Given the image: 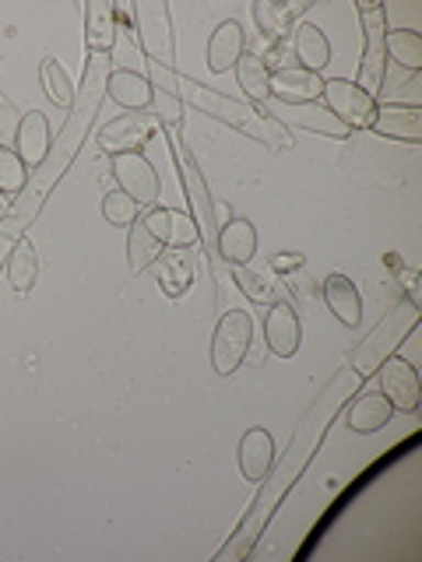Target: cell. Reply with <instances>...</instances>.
<instances>
[{
	"mask_svg": "<svg viewBox=\"0 0 422 562\" xmlns=\"http://www.w3.org/2000/svg\"><path fill=\"white\" fill-rule=\"evenodd\" d=\"M359 391H363V376L356 373V369H338V376H334L324 386V394L313 401V408L307 412V418L299 422V429L292 436L289 450L281 453V461L271 464V471L264 474V482H260V492H257V499L251 506V514L240 520L233 541L219 549V555H215L219 562H236V559L251 555L257 538L264 535V527H268V520L275 517V509L292 492V485L303 479V471L313 461V453L321 450L324 436L331 429V422L338 418V412L352 401V394H359Z\"/></svg>",
	"mask_w": 422,
	"mask_h": 562,
	"instance_id": "obj_1",
	"label": "cell"
},
{
	"mask_svg": "<svg viewBox=\"0 0 422 562\" xmlns=\"http://www.w3.org/2000/svg\"><path fill=\"white\" fill-rule=\"evenodd\" d=\"M110 75H113L110 57H106V53H92V60L85 64V78H81V88L75 95V105H70V116L64 123V131L57 134V145H53L49 155L35 166V172L29 176V183L22 190V198H18L8 207V215L0 218V236H4L8 243H18L25 236V228L43 211L49 190L64 180V172L70 169V162H75L78 148L85 145L88 127H92L96 116H99V105L106 99V81H110Z\"/></svg>",
	"mask_w": 422,
	"mask_h": 562,
	"instance_id": "obj_2",
	"label": "cell"
},
{
	"mask_svg": "<svg viewBox=\"0 0 422 562\" xmlns=\"http://www.w3.org/2000/svg\"><path fill=\"white\" fill-rule=\"evenodd\" d=\"M176 99L193 105L198 113H208L211 120H222L229 123L233 131L246 134V137H254L260 140V145H268V148H292V137L289 131L281 127V123H275L264 110H254L251 102H240V99H229L222 92H215V88H208L201 81H190L180 75V81H176Z\"/></svg>",
	"mask_w": 422,
	"mask_h": 562,
	"instance_id": "obj_3",
	"label": "cell"
},
{
	"mask_svg": "<svg viewBox=\"0 0 422 562\" xmlns=\"http://www.w3.org/2000/svg\"><path fill=\"white\" fill-rule=\"evenodd\" d=\"M419 327V306L415 303H398L384 321L369 330V338L348 356V369H356L359 376H369L374 369H380L387 359L395 356L398 345L409 338V334Z\"/></svg>",
	"mask_w": 422,
	"mask_h": 562,
	"instance_id": "obj_4",
	"label": "cell"
},
{
	"mask_svg": "<svg viewBox=\"0 0 422 562\" xmlns=\"http://www.w3.org/2000/svg\"><path fill=\"white\" fill-rule=\"evenodd\" d=\"M173 145V155H176V166H180V180H184V190H187V201H190V211H193V225H198V233L204 239V246L211 250V263H215V274L222 278V260L215 254V233H219V222H215V201H211L208 193V183L193 162V155L187 151L184 137H169Z\"/></svg>",
	"mask_w": 422,
	"mask_h": 562,
	"instance_id": "obj_5",
	"label": "cell"
},
{
	"mask_svg": "<svg viewBox=\"0 0 422 562\" xmlns=\"http://www.w3.org/2000/svg\"><path fill=\"white\" fill-rule=\"evenodd\" d=\"M116 18L134 32V40L145 46L148 60L173 67V18L163 0H141L134 8H116Z\"/></svg>",
	"mask_w": 422,
	"mask_h": 562,
	"instance_id": "obj_6",
	"label": "cell"
},
{
	"mask_svg": "<svg viewBox=\"0 0 422 562\" xmlns=\"http://www.w3.org/2000/svg\"><path fill=\"white\" fill-rule=\"evenodd\" d=\"M251 341H254L251 313H243V310L225 313L215 327V338H211V366H215V373L219 376L236 373L246 359V351H251Z\"/></svg>",
	"mask_w": 422,
	"mask_h": 562,
	"instance_id": "obj_7",
	"label": "cell"
},
{
	"mask_svg": "<svg viewBox=\"0 0 422 562\" xmlns=\"http://www.w3.org/2000/svg\"><path fill=\"white\" fill-rule=\"evenodd\" d=\"M359 14H363V64H359V88L374 95L384 85V67H387V53H384V4L380 0H359Z\"/></svg>",
	"mask_w": 422,
	"mask_h": 562,
	"instance_id": "obj_8",
	"label": "cell"
},
{
	"mask_svg": "<svg viewBox=\"0 0 422 562\" xmlns=\"http://www.w3.org/2000/svg\"><path fill=\"white\" fill-rule=\"evenodd\" d=\"M321 95L327 99V110L338 116L348 131H366L377 116V95L363 92L356 81L331 78V81H324Z\"/></svg>",
	"mask_w": 422,
	"mask_h": 562,
	"instance_id": "obj_9",
	"label": "cell"
},
{
	"mask_svg": "<svg viewBox=\"0 0 422 562\" xmlns=\"http://www.w3.org/2000/svg\"><path fill=\"white\" fill-rule=\"evenodd\" d=\"M268 113L275 123H281V127H303V131H313V134H324V137H338L345 140L348 137V127L334 116L327 105H316V102H278L271 99L268 102Z\"/></svg>",
	"mask_w": 422,
	"mask_h": 562,
	"instance_id": "obj_10",
	"label": "cell"
},
{
	"mask_svg": "<svg viewBox=\"0 0 422 562\" xmlns=\"http://www.w3.org/2000/svg\"><path fill=\"white\" fill-rule=\"evenodd\" d=\"M158 131V120L152 113H127L116 116L113 123H106L99 131V148L106 155H134L148 145Z\"/></svg>",
	"mask_w": 422,
	"mask_h": 562,
	"instance_id": "obj_11",
	"label": "cell"
},
{
	"mask_svg": "<svg viewBox=\"0 0 422 562\" xmlns=\"http://www.w3.org/2000/svg\"><path fill=\"white\" fill-rule=\"evenodd\" d=\"M380 394L391 401V408L398 412H415L419 397H422V383L412 362H404L398 356H391L380 366Z\"/></svg>",
	"mask_w": 422,
	"mask_h": 562,
	"instance_id": "obj_12",
	"label": "cell"
},
{
	"mask_svg": "<svg viewBox=\"0 0 422 562\" xmlns=\"http://www.w3.org/2000/svg\"><path fill=\"white\" fill-rule=\"evenodd\" d=\"M113 172H116L120 190L127 193V198H134L137 204H155L158 201V190H163V183H158V172L152 169V162L141 151L116 155Z\"/></svg>",
	"mask_w": 422,
	"mask_h": 562,
	"instance_id": "obj_13",
	"label": "cell"
},
{
	"mask_svg": "<svg viewBox=\"0 0 422 562\" xmlns=\"http://www.w3.org/2000/svg\"><path fill=\"white\" fill-rule=\"evenodd\" d=\"M141 222H145L148 233L163 246H169V250H187V246H193L201 239L193 218L184 215V211H173V207H155L152 215H145Z\"/></svg>",
	"mask_w": 422,
	"mask_h": 562,
	"instance_id": "obj_14",
	"label": "cell"
},
{
	"mask_svg": "<svg viewBox=\"0 0 422 562\" xmlns=\"http://www.w3.org/2000/svg\"><path fill=\"white\" fill-rule=\"evenodd\" d=\"M264 338H268V348L278 359H292L299 351V341H303V327H299V316L289 303H275L264 316Z\"/></svg>",
	"mask_w": 422,
	"mask_h": 562,
	"instance_id": "obj_15",
	"label": "cell"
},
{
	"mask_svg": "<svg viewBox=\"0 0 422 562\" xmlns=\"http://www.w3.org/2000/svg\"><path fill=\"white\" fill-rule=\"evenodd\" d=\"M215 254L219 260L225 263H251L257 257V228L254 222H246V218H229L219 225V233H215Z\"/></svg>",
	"mask_w": 422,
	"mask_h": 562,
	"instance_id": "obj_16",
	"label": "cell"
},
{
	"mask_svg": "<svg viewBox=\"0 0 422 562\" xmlns=\"http://www.w3.org/2000/svg\"><path fill=\"white\" fill-rule=\"evenodd\" d=\"M369 127H374L380 137H395V140L419 145V140H422V113H419V105L387 102V105H377V116H374Z\"/></svg>",
	"mask_w": 422,
	"mask_h": 562,
	"instance_id": "obj_17",
	"label": "cell"
},
{
	"mask_svg": "<svg viewBox=\"0 0 422 562\" xmlns=\"http://www.w3.org/2000/svg\"><path fill=\"white\" fill-rule=\"evenodd\" d=\"M324 92V78L303 67H275L271 70V95L278 102H316Z\"/></svg>",
	"mask_w": 422,
	"mask_h": 562,
	"instance_id": "obj_18",
	"label": "cell"
},
{
	"mask_svg": "<svg viewBox=\"0 0 422 562\" xmlns=\"http://www.w3.org/2000/svg\"><path fill=\"white\" fill-rule=\"evenodd\" d=\"M324 303H327V310L338 316L345 327H359L363 324V295H359L356 281H352L348 274H342V271L327 274V281H324Z\"/></svg>",
	"mask_w": 422,
	"mask_h": 562,
	"instance_id": "obj_19",
	"label": "cell"
},
{
	"mask_svg": "<svg viewBox=\"0 0 422 562\" xmlns=\"http://www.w3.org/2000/svg\"><path fill=\"white\" fill-rule=\"evenodd\" d=\"M275 464V439L268 429H246L240 439V471L246 482H264Z\"/></svg>",
	"mask_w": 422,
	"mask_h": 562,
	"instance_id": "obj_20",
	"label": "cell"
},
{
	"mask_svg": "<svg viewBox=\"0 0 422 562\" xmlns=\"http://www.w3.org/2000/svg\"><path fill=\"white\" fill-rule=\"evenodd\" d=\"M246 53V35L240 29V22H222L208 40V67L215 75H225L240 64V57Z\"/></svg>",
	"mask_w": 422,
	"mask_h": 562,
	"instance_id": "obj_21",
	"label": "cell"
},
{
	"mask_svg": "<svg viewBox=\"0 0 422 562\" xmlns=\"http://www.w3.org/2000/svg\"><path fill=\"white\" fill-rule=\"evenodd\" d=\"M116 4H106V0H88L85 4V40L92 53H110L116 43Z\"/></svg>",
	"mask_w": 422,
	"mask_h": 562,
	"instance_id": "obj_22",
	"label": "cell"
},
{
	"mask_svg": "<svg viewBox=\"0 0 422 562\" xmlns=\"http://www.w3.org/2000/svg\"><path fill=\"white\" fill-rule=\"evenodd\" d=\"M292 49L299 57V67L303 70H313V75H321L331 60V43L327 35L316 29L313 22H299L296 32H292Z\"/></svg>",
	"mask_w": 422,
	"mask_h": 562,
	"instance_id": "obj_23",
	"label": "cell"
},
{
	"mask_svg": "<svg viewBox=\"0 0 422 562\" xmlns=\"http://www.w3.org/2000/svg\"><path fill=\"white\" fill-rule=\"evenodd\" d=\"M14 145L18 155H22L25 166H40L43 158L49 155V123L43 113H29L18 123V134H14Z\"/></svg>",
	"mask_w": 422,
	"mask_h": 562,
	"instance_id": "obj_24",
	"label": "cell"
},
{
	"mask_svg": "<svg viewBox=\"0 0 422 562\" xmlns=\"http://www.w3.org/2000/svg\"><path fill=\"white\" fill-rule=\"evenodd\" d=\"M106 95H110L123 110H148L152 105V85L141 78L137 70H113L106 81Z\"/></svg>",
	"mask_w": 422,
	"mask_h": 562,
	"instance_id": "obj_25",
	"label": "cell"
},
{
	"mask_svg": "<svg viewBox=\"0 0 422 562\" xmlns=\"http://www.w3.org/2000/svg\"><path fill=\"white\" fill-rule=\"evenodd\" d=\"M236 281L246 299H254L257 306H275L281 303V292H278V278L271 268H260V263H236Z\"/></svg>",
	"mask_w": 422,
	"mask_h": 562,
	"instance_id": "obj_26",
	"label": "cell"
},
{
	"mask_svg": "<svg viewBox=\"0 0 422 562\" xmlns=\"http://www.w3.org/2000/svg\"><path fill=\"white\" fill-rule=\"evenodd\" d=\"M236 81L254 102H268V95H271V67H268V60H264V53H257V49L243 53L240 64H236Z\"/></svg>",
	"mask_w": 422,
	"mask_h": 562,
	"instance_id": "obj_27",
	"label": "cell"
},
{
	"mask_svg": "<svg viewBox=\"0 0 422 562\" xmlns=\"http://www.w3.org/2000/svg\"><path fill=\"white\" fill-rule=\"evenodd\" d=\"M391 401H387L384 394H363L352 401V408H348V426L356 429V432H377L384 429L387 422H391Z\"/></svg>",
	"mask_w": 422,
	"mask_h": 562,
	"instance_id": "obj_28",
	"label": "cell"
},
{
	"mask_svg": "<svg viewBox=\"0 0 422 562\" xmlns=\"http://www.w3.org/2000/svg\"><path fill=\"white\" fill-rule=\"evenodd\" d=\"M163 260V271H158V285H163V292L169 299H180L187 289H190V281H193V260L187 250H169L158 257Z\"/></svg>",
	"mask_w": 422,
	"mask_h": 562,
	"instance_id": "obj_29",
	"label": "cell"
},
{
	"mask_svg": "<svg viewBox=\"0 0 422 562\" xmlns=\"http://www.w3.org/2000/svg\"><path fill=\"white\" fill-rule=\"evenodd\" d=\"M8 278L14 292H29L35 285V278H40V254H35V246L29 239H18L8 254Z\"/></svg>",
	"mask_w": 422,
	"mask_h": 562,
	"instance_id": "obj_30",
	"label": "cell"
},
{
	"mask_svg": "<svg viewBox=\"0 0 422 562\" xmlns=\"http://www.w3.org/2000/svg\"><path fill=\"white\" fill-rule=\"evenodd\" d=\"M254 22L260 29V35L268 43H286L289 35V22H292V8L286 4H271V0H257L254 4Z\"/></svg>",
	"mask_w": 422,
	"mask_h": 562,
	"instance_id": "obj_31",
	"label": "cell"
},
{
	"mask_svg": "<svg viewBox=\"0 0 422 562\" xmlns=\"http://www.w3.org/2000/svg\"><path fill=\"white\" fill-rule=\"evenodd\" d=\"M384 53H387V60H395L398 67L412 70V75L422 67V40H419V32H412V29L384 35Z\"/></svg>",
	"mask_w": 422,
	"mask_h": 562,
	"instance_id": "obj_32",
	"label": "cell"
},
{
	"mask_svg": "<svg viewBox=\"0 0 422 562\" xmlns=\"http://www.w3.org/2000/svg\"><path fill=\"white\" fill-rule=\"evenodd\" d=\"M166 246L158 243L152 233H148V225L145 222H134L131 225V236H127V260H131V271H145L152 268V263L163 257Z\"/></svg>",
	"mask_w": 422,
	"mask_h": 562,
	"instance_id": "obj_33",
	"label": "cell"
},
{
	"mask_svg": "<svg viewBox=\"0 0 422 562\" xmlns=\"http://www.w3.org/2000/svg\"><path fill=\"white\" fill-rule=\"evenodd\" d=\"M43 85H46V95L57 102V105H75V85H70V78H67V70H64V64H57V60H43Z\"/></svg>",
	"mask_w": 422,
	"mask_h": 562,
	"instance_id": "obj_34",
	"label": "cell"
},
{
	"mask_svg": "<svg viewBox=\"0 0 422 562\" xmlns=\"http://www.w3.org/2000/svg\"><path fill=\"white\" fill-rule=\"evenodd\" d=\"M25 183H29V169L22 162V155L0 145V193H22Z\"/></svg>",
	"mask_w": 422,
	"mask_h": 562,
	"instance_id": "obj_35",
	"label": "cell"
},
{
	"mask_svg": "<svg viewBox=\"0 0 422 562\" xmlns=\"http://www.w3.org/2000/svg\"><path fill=\"white\" fill-rule=\"evenodd\" d=\"M137 211H141V204L134 198H127L123 190H110L102 198V215H106V222H110V225H134Z\"/></svg>",
	"mask_w": 422,
	"mask_h": 562,
	"instance_id": "obj_36",
	"label": "cell"
},
{
	"mask_svg": "<svg viewBox=\"0 0 422 562\" xmlns=\"http://www.w3.org/2000/svg\"><path fill=\"white\" fill-rule=\"evenodd\" d=\"M148 110L155 113L158 123H166V131H176L184 123V102L169 95V92H158V88H152V105Z\"/></svg>",
	"mask_w": 422,
	"mask_h": 562,
	"instance_id": "obj_37",
	"label": "cell"
},
{
	"mask_svg": "<svg viewBox=\"0 0 422 562\" xmlns=\"http://www.w3.org/2000/svg\"><path fill=\"white\" fill-rule=\"evenodd\" d=\"M18 123H22V116H18L14 105L4 95H0V145H4V140H14Z\"/></svg>",
	"mask_w": 422,
	"mask_h": 562,
	"instance_id": "obj_38",
	"label": "cell"
},
{
	"mask_svg": "<svg viewBox=\"0 0 422 562\" xmlns=\"http://www.w3.org/2000/svg\"><path fill=\"white\" fill-rule=\"evenodd\" d=\"M296 268H303V254H278L275 263H271V271H296Z\"/></svg>",
	"mask_w": 422,
	"mask_h": 562,
	"instance_id": "obj_39",
	"label": "cell"
},
{
	"mask_svg": "<svg viewBox=\"0 0 422 562\" xmlns=\"http://www.w3.org/2000/svg\"><path fill=\"white\" fill-rule=\"evenodd\" d=\"M11 246H14V243H8L4 236H0V263H4V257L11 254Z\"/></svg>",
	"mask_w": 422,
	"mask_h": 562,
	"instance_id": "obj_40",
	"label": "cell"
},
{
	"mask_svg": "<svg viewBox=\"0 0 422 562\" xmlns=\"http://www.w3.org/2000/svg\"><path fill=\"white\" fill-rule=\"evenodd\" d=\"M8 207H11V204L4 201V193H0V218H4V215H8Z\"/></svg>",
	"mask_w": 422,
	"mask_h": 562,
	"instance_id": "obj_41",
	"label": "cell"
}]
</instances>
